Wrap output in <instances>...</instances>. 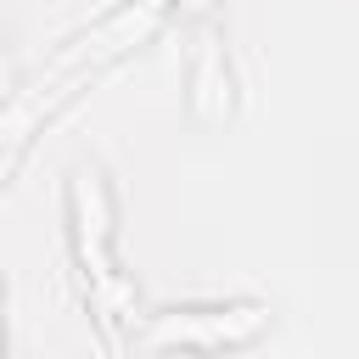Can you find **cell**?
<instances>
[{
    "label": "cell",
    "mask_w": 359,
    "mask_h": 359,
    "mask_svg": "<svg viewBox=\"0 0 359 359\" xmlns=\"http://www.w3.org/2000/svg\"><path fill=\"white\" fill-rule=\"evenodd\" d=\"M163 6H168V0H140V6L118 11V17H112V22H101L90 39H79L67 56H56V62H50V67H45V73H39V79H34L11 107H6V118H0V174L11 168V157H17V146L28 140V129L39 123V112H50V107L67 95V84L79 79V67H84V62L95 67V62L118 56L123 45H135V39L157 22V11H163Z\"/></svg>",
    "instance_id": "1"
},
{
    "label": "cell",
    "mask_w": 359,
    "mask_h": 359,
    "mask_svg": "<svg viewBox=\"0 0 359 359\" xmlns=\"http://www.w3.org/2000/svg\"><path fill=\"white\" fill-rule=\"evenodd\" d=\"M73 230H79L84 275L95 280V303H101V309L129 303V286L118 280V269H112V258H107V241H112V224H107V191H101V174H90V168L73 174Z\"/></svg>",
    "instance_id": "2"
},
{
    "label": "cell",
    "mask_w": 359,
    "mask_h": 359,
    "mask_svg": "<svg viewBox=\"0 0 359 359\" xmlns=\"http://www.w3.org/2000/svg\"><path fill=\"white\" fill-rule=\"evenodd\" d=\"M269 325V314L258 303H236V309H174L157 314L146 325L151 348H224V342H247Z\"/></svg>",
    "instance_id": "3"
}]
</instances>
